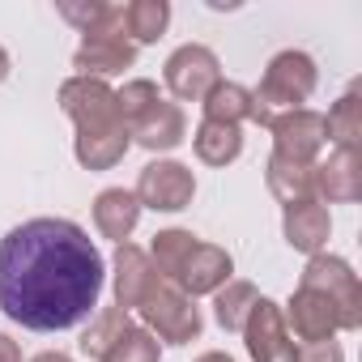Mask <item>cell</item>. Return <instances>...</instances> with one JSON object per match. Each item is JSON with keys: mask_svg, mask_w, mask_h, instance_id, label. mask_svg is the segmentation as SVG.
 Returning a JSON list of instances; mask_svg holds the SVG:
<instances>
[{"mask_svg": "<svg viewBox=\"0 0 362 362\" xmlns=\"http://www.w3.org/2000/svg\"><path fill=\"white\" fill-rule=\"evenodd\" d=\"M128 328H132V315H128V311H119V307H98V311L90 315V324H86L77 349H81L86 358L103 362V358L111 354V345H115Z\"/></svg>", "mask_w": 362, "mask_h": 362, "instance_id": "obj_24", "label": "cell"}, {"mask_svg": "<svg viewBox=\"0 0 362 362\" xmlns=\"http://www.w3.org/2000/svg\"><path fill=\"white\" fill-rule=\"evenodd\" d=\"M103 286V252L69 218H30L0 239V311L30 332L86 324Z\"/></svg>", "mask_w": 362, "mask_h": 362, "instance_id": "obj_1", "label": "cell"}, {"mask_svg": "<svg viewBox=\"0 0 362 362\" xmlns=\"http://www.w3.org/2000/svg\"><path fill=\"white\" fill-rule=\"evenodd\" d=\"M197 362H235V358H230V354H222V349H205Z\"/></svg>", "mask_w": 362, "mask_h": 362, "instance_id": "obj_34", "label": "cell"}, {"mask_svg": "<svg viewBox=\"0 0 362 362\" xmlns=\"http://www.w3.org/2000/svg\"><path fill=\"white\" fill-rule=\"evenodd\" d=\"M264 184H269V192H273V201L281 209L303 205V201H315L311 166H303V162H286V158L269 153V162H264Z\"/></svg>", "mask_w": 362, "mask_h": 362, "instance_id": "obj_18", "label": "cell"}, {"mask_svg": "<svg viewBox=\"0 0 362 362\" xmlns=\"http://www.w3.org/2000/svg\"><path fill=\"white\" fill-rule=\"evenodd\" d=\"M9 73H13V60H9V52H5V47H0V86L9 81Z\"/></svg>", "mask_w": 362, "mask_h": 362, "instance_id": "obj_33", "label": "cell"}, {"mask_svg": "<svg viewBox=\"0 0 362 362\" xmlns=\"http://www.w3.org/2000/svg\"><path fill=\"white\" fill-rule=\"evenodd\" d=\"M324 132L337 149H358L362 145V94L358 86H349L324 115Z\"/></svg>", "mask_w": 362, "mask_h": 362, "instance_id": "obj_25", "label": "cell"}, {"mask_svg": "<svg viewBox=\"0 0 362 362\" xmlns=\"http://www.w3.org/2000/svg\"><path fill=\"white\" fill-rule=\"evenodd\" d=\"M119 22L132 47H149L170 26V0H128V5H119Z\"/></svg>", "mask_w": 362, "mask_h": 362, "instance_id": "obj_19", "label": "cell"}, {"mask_svg": "<svg viewBox=\"0 0 362 362\" xmlns=\"http://www.w3.org/2000/svg\"><path fill=\"white\" fill-rule=\"evenodd\" d=\"M128 149H132L128 128H115V132H77L73 136V158L86 170H111V166L124 162Z\"/></svg>", "mask_w": 362, "mask_h": 362, "instance_id": "obj_21", "label": "cell"}, {"mask_svg": "<svg viewBox=\"0 0 362 362\" xmlns=\"http://www.w3.org/2000/svg\"><path fill=\"white\" fill-rule=\"evenodd\" d=\"M197 235L192 230H184V226H170V230H158L153 235V243L145 247V256H149V264H153V273L162 277V281H179V273H184V264H188V256L197 252Z\"/></svg>", "mask_w": 362, "mask_h": 362, "instance_id": "obj_20", "label": "cell"}, {"mask_svg": "<svg viewBox=\"0 0 362 362\" xmlns=\"http://www.w3.org/2000/svg\"><path fill=\"white\" fill-rule=\"evenodd\" d=\"M128 136H132V145H141V149H149V153H170V149H179L188 141V115H184V107L179 103H158L149 115H141L132 128H128Z\"/></svg>", "mask_w": 362, "mask_h": 362, "instance_id": "obj_15", "label": "cell"}, {"mask_svg": "<svg viewBox=\"0 0 362 362\" xmlns=\"http://www.w3.org/2000/svg\"><path fill=\"white\" fill-rule=\"evenodd\" d=\"M256 298H260V290H256L252 281L230 277V281L214 294V320H218V328H222V332H243V324H247Z\"/></svg>", "mask_w": 362, "mask_h": 362, "instance_id": "obj_26", "label": "cell"}, {"mask_svg": "<svg viewBox=\"0 0 362 362\" xmlns=\"http://www.w3.org/2000/svg\"><path fill=\"white\" fill-rule=\"evenodd\" d=\"M103 362H162V345H158L153 332H145L141 324H132V328L111 345V354H107Z\"/></svg>", "mask_w": 362, "mask_h": 362, "instance_id": "obj_29", "label": "cell"}, {"mask_svg": "<svg viewBox=\"0 0 362 362\" xmlns=\"http://www.w3.org/2000/svg\"><path fill=\"white\" fill-rule=\"evenodd\" d=\"M141 214H145V209H141V201L132 197V188H103V192L94 197V230H98L103 239H111L115 247L132 239Z\"/></svg>", "mask_w": 362, "mask_h": 362, "instance_id": "obj_17", "label": "cell"}, {"mask_svg": "<svg viewBox=\"0 0 362 362\" xmlns=\"http://www.w3.org/2000/svg\"><path fill=\"white\" fill-rule=\"evenodd\" d=\"M281 235L294 252H303L307 260L328 252V239H332V218L320 201H303V205H290L281 214Z\"/></svg>", "mask_w": 362, "mask_h": 362, "instance_id": "obj_16", "label": "cell"}, {"mask_svg": "<svg viewBox=\"0 0 362 362\" xmlns=\"http://www.w3.org/2000/svg\"><path fill=\"white\" fill-rule=\"evenodd\" d=\"M132 197L141 201V209H153V214H184L197 197V175L192 166L175 158H153L149 166H141Z\"/></svg>", "mask_w": 362, "mask_h": 362, "instance_id": "obj_6", "label": "cell"}, {"mask_svg": "<svg viewBox=\"0 0 362 362\" xmlns=\"http://www.w3.org/2000/svg\"><path fill=\"white\" fill-rule=\"evenodd\" d=\"M269 136H273V153H277V158H286V162H303V166H315V158H320L324 145H328L324 115L311 111V107H298V111H281V115H273Z\"/></svg>", "mask_w": 362, "mask_h": 362, "instance_id": "obj_8", "label": "cell"}, {"mask_svg": "<svg viewBox=\"0 0 362 362\" xmlns=\"http://www.w3.org/2000/svg\"><path fill=\"white\" fill-rule=\"evenodd\" d=\"M136 315H141V328L158 337V345H192L205 328V315H201L197 298H188L179 286H170L162 277L149 286Z\"/></svg>", "mask_w": 362, "mask_h": 362, "instance_id": "obj_3", "label": "cell"}, {"mask_svg": "<svg viewBox=\"0 0 362 362\" xmlns=\"http://www.w3.org/2000/svg\"><path fill=\"white\" fill-rule=\"evenodd\" d=\"M294 362H345V349L341 341H315V345H298V358Z\"/></svg>", "mask_w": 362, "mask_h": 362, "instance_id": "obj_30", "label": "cell"}, {"mask_svg": "<svg viewBox=\"0 0 362 362\" xmlns=\"http://www.w3.org/2000/svg\"><path fill=\"white\" fill-rule=\"evenodd\" d=\"M222 81V60L205 43H184L175 47L162 64V86L170 90L175 103H201L214 86Z\"/></svg>", "mask_w": 362, "mask_h": 362, "instance_id": "obj_7", "label": "cell"}, {"mask_svg": "<svg viewBox=\"0 0 362 362\" xmlns=\"http://www.w3.org/2000/svg\"><path fill=\"white\" fill-rule=\"evenodd\" d=\"M60 111L73 119L77 132H115V128H128L119 119V107H115V90L98 77H64L60 81Z\"/></svg>", "mask_w": 362, "mask_h": 362, "instance_id": "obj_5", "label": "cell"}, {"mask_svg": "<svg viewBox=\"0 0 362 362\" xmlns=\"http://www.w3.org/2000/svg\"><path fill=\"white\" fill-rule=\"evenodd\" d=\"M136 64V47L124 39V30H98V35H81L77 52H73V69L77 77H119Z\"/></svg>", "mask_w": 362, "mask_h": 362, "instance_id": "obj_11", "label": "cell"}, {"mask_svg": "<svg viewBox=\"0 0 362 362\" xmlns=\"http://www.w3.org/2000/svg\"><path fill=\"white\" fill-rule=\"evenodd\" d=\"M298 286L320 290V294L332 298V307L341 315V332H358L362 328V281H358V273H354L349 260H341L332 252H320V256L307 260Z\"/></svg>", "mask_w": 362, "mask_h": 362, "instance_id": "obj_4", "label": "cell"}, {"mask_svg": "<svg viewBox=\"0 0 362 362\" xmlns=\"http://www.w3.org/2000/svg\"><path fill=\"white\" fill-rule=\"evenodd\" d=\"M201 111H205V119H214V124H235V128H243V124H252V90L243 86V81H218L205 98H201Z\"/></svg>", "mask_w": 362, "mask_h": 362, "instance_id": "obj_23", "label": "cell"}, {"mask_svg": "<svg viewBox=\"0 0 362 362\" xmlns=\"http://www.w3.org/2000/svg\"><path fill=\"white\" fill-rule=\"evenodd\" d=\"M30 362H73V358H69L64 349H43V354H35Z\"/></svg>", "mask_w": 362, "mask_h": 362, "instance_id": "obj_32", "label": "cell"}, {"mask_svg": "<svg viewBox=\"0 0 362 362\" xmlns=\"http://www.w3.org/2000/svg\"><path fill=\"white\" fill-rule=\"evenodd\" d=\"M192 149H197V158H201L205 166H230V162H239V153H243V128L201 119L197 132H192Z\"/></svg>", "mask_w": 362, "mask_h": 362, "instance_id": "obj_22", "label": "cell"}, {"mask_svg": "<svg viewBox=\"0 0 362 362\" xmlns=\"http://www.w3.org/2000/svg\"><path fill=\"white\" fill-rule=\"evenodd\" d=\"M243 345H247L252 362H294L298 358V345L281 320V303H273L269 294L256 298V307L243 324Z\"/></svg>", "mask_w": 362, "mask_h": 362, "instance_id": "obj_9", "label": "cell"}, {"mask_svg": "<svg viewBox=\"0 0 362 362\" xmlns=\"http://www.w3.org/2000/svg\"><path fill=\"white\" fill-rule=\"evenodd\" d=\"M315 86H320V69H315V60L307 52H298V47L277 52L269 60L260 86L252 90V124L269 128L273 115L307 107V98L315 94Z\"/></svg>", "mask_w": 362, "mask_h": 362, "instance_id": "obj_2", "label": "cell"}, {"mask_svg": "<svg viewBox=\"0 0 362 362\" xmlns=\"http://www.w3.org/2000/svg\"><path fill=\"white\" fill-rule=\"evenodd\" d=\"M311 184L320 205H354L362 201V153L358 149H332L324 162L311 166Z\"/></svg>", "mask_w": 362, "mask_h": 362, "instance_id": "obj_12", "label": "cell"}, {"mask_svg": "<svg viewBox=\"0 0 362 362\" xmlns=\"http://www.w3.org/2000/svg\"><path fill=\"white\" fill-rule=\"evenodd\" d=\"M0 362H22V345L9 332H0Z\"/></svg>", "mask_w": 362, "mask_h": 362, "instance_id": "obj_31", "label": "cell"}, {"mask_svg": "<svg viewBox=\"0 0 362 362\" xmlns=\"http://www.w3.org/2000/svg\"><path fill=\"white\" fill-rule=\"evenodd\" d=\"M281 320H286L290 337H298L303 345L332 341V337L341 332V315H337L332 298L320 294V290H307V286H298V290L290 294V303L281 307Z\"/></svg>", "mask_w": 362, "mask_h": 362, "instance_id": "obj_10", "label": "cell"}, {"mask_svg": "<svg viewBox=\"0 0 362 362\" xmlns=\"http://www.w3.org/2000/svg\"><path fill=\"white\" fill-rule=\"evenodd\" d=\"M162 103V90H158V81H149V77H132V81H124L119 90H115V107H119V119L132 128L141 115H149L153 107Z\"/></svg>", "mask_w": 362, "mask_h": 362, "instance_id": "obj_28", "label": "cell"}, {"mask_svg": "<svg viewBox=\"0 0 362 362\" xmlns=\"http://www.w3.org/2000/svg\"><path fill=\"white\" fill-rule=\"evenodd\" d=\"M230 277H235V256L218 243H197V252L188 256V264H184L175 286L188 298H205V294H218Z\"/></svg>", "mask_w": 362, "mask_h": 362, "instance_id": "obj_14", "label": "cell"}, {"mask_svg": "<svg viewBox=\"0 0 362 362\" xmlns=\"http://www.w3.org/2000/svg\"><path fill=\"white\" fill-rule=\"evenodd\" d=\"M153 281H158V273H153L145 247H136V243H119L115 256H111V294H115V307L132 315V311L141 307V298L149 294Z\"/></svg>", "mask_w": 362, "mask_h": 362, "instance_id": "obj_13", "label": "cell"}, {"mask_svg": "<svg viewBox=\"0 0 362 362\" xmlns=\"http://www.w3.org/2000/svg\"><path fill=\"white\" fill-rule=\"evenodd\" d=\"M56 13L77 26L81 35H98V30H124L119 22V5L111 0H56Z\"/></svg>", "mask_w": 362, "mask_h": 362, "instance_id": "obj_27", "label": "cell"}]
</instances>
